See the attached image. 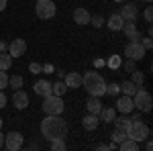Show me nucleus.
<instances>
[{
  "instance_id": "8",
  "label": "nucleus",
  "mask_w": 153,
  "mask_h": 151,
  "mask_svg": "<svg viewBox=\"0 0 153 151\" xmlns=\"http://www.w3.org/2000/svg\"><path fill=\"white\" fill-rule=\"evenodd\" d=\"M145 53H147V51H145V47L141 45V41H129L127 47H125V55L131 57V59H135V61H137V59H143Z\"/></svg>"
},
{
  "instance_id": "19",
  "label": "nucleus",
  "mask_w": 153,
  "mask_h": 151,
  "mask_svg": "<svg viewBox=\"0 0 153 151\" xmlns=\"http://www.w3.org/2000/svg\"><path fill=\"white\" fill-rule=\"evenodd\" d=\"M123 25H125V21H123V16H120L118 12H114V14L108 16V29H110V31H120Z\"/></svg>"
},
{
  "instance_id": "13",
  "label": "nucleus",
  "mask_w": 153,
  "mask_h": 151,
  "mask_svg": "<svg viewBox=\"0 0 153 151\" xmlns=\"http://www.w3.org/2000/svg\"><path fill=\"white\" fill-rule=\"evenodd\" d=\"M98 125H100V118H98V115L88 112V115L82 118V127L86 129V131H96V129H98Z\"/></svg>"
},
{
  "instance_id": "10",
  "label": "nucleus",
  "mask_w": 153,
  "mask_h": 151,
  "mask_svg": "<svg viewBox=\"0 0 153 151\" xmlns=\"http://www.w3.org/2000/svg\"><path fill=\"white\" fill-rule=\"evenodd\" d=\"M120 16H123V21L125 23H135L137 19H139V10H137V6L135 4H125L120 12H118Z\"/></svg>"
},
{
  "instance_id": "3",
  "label": "nucleus",
  "mask_w": 153,
  "mask_h": 151,
  "mask_svg": "<svg viewBox=\"0 0 153 151\" xmlns=\"http://www.w3.org/2000/svg\"><path fill=\"white\" fill-rule=\"evenodd\" d=\"M149 135H151V131H149V127L143 123L141 118H133V121H131L129 129H127V137H129V139L141 143V141H145Z\"/></svg>"
},
{
  "instance_id": "7",
  "label": "nucleus",
  "mask_w": 153,
  "mask_h": 151,
  "mask_svg": "<svg viewBox=\"0 0 153 151\" xmlns=\"http://www.w3.org/2000/svg\"><path fill=\"white\" fill-rule=\"evenodd\" d=\"M25 143V137L19 131H10L8 135H4V147L8 151H19Z\"/></svg>"
},
{
  "instance_id": "5",
  "label": "nucleus",
  "mask_w": 153,
  "mask_h": 151,
  "mask_svg": "<svg viewBox=\"0 0 153 151\" xmlns=\"http://www.w3.org/2000/svg\"><path fill=\"white\" fill-rule=\"evenodd\" d=\"M63 108H65V104H63L61 96H55V94L45 96V100H43V112L45 115H61Z\"/></svg>"
},
{
  "instance_id": "14",
  "label": "nucleus",
  "mask_w": 153,
  "mask_h": 151,
  "mask_svg": "<svg viewBox=\"0 0 153 151\" xmlns=\"http://www.w3.org/2000/svg\"><path fill=\"white\" fill-rule=\"evenodd\" d=\"M63 78H65L63 82H65L68 90H70V88H80V86H82V76H80L78 71H70V74H65Z\"/></svg>"
},
{
  "instance_id": "36",
  "label": "nucleus",
  "mask_w": 153,
  "mask_h": 151,
  "mask_svg": "<svg viewBox=\"0 0 153 151\" xmlns=\"http://www.w3.org/2000/svg\"><path fill=\"white\" fill-rule=\"evenodd\" d=\"M143 47H145V51H149V49H151L153 47V41H151V35H147L145 37V39H143V43H141Z\"/></svg>"
},
{
  "instance_id": "18",
  "label": "nucleus",
  "mask_w": 153,
  "mask_h": 151,
  "mask_svg": "<svg viewBox=\"0 0 153 151\" xmlns=\"http://www.w3.org/2000/svg\"><path fill=\"white\" fill-rule=\"evenodd\" d=\"M112 125H114V129H120V131H125V133H127V129H129V125H131V116L123 112L120 116H114Z\"/></svg>"
},
{
  "instance_id": "44",
  "label": "nucleus",
  "mask_w": 153,
  "mask_h": 151,
  "mask_svg": "<svg viewBox=\"0 0 153 151\" xmlns=\"http://www.w3.org/2000/svg\"><path fill=\"white\" fill-rule=\"evenodd\" d=\"M4 147V135H2V131H0V149Z\"/></svg>"
},
{
  "instance_id": "22",
  "label": "nucleus",
  "mask_w": 153,
  "mask_h": 151,
  "mask_svg": "<svg viewBox=\"0 0 153 151\" xmlns=\"http://www.w3.org/2000/svg\"><path fill=\"white\" fill-rule=\"evenodd\" d=\"M117 147H118V149H120V151H139V143L127 137V139H125V141H120V143H118Z\"/></svg>"
},
{
  "instance_id": "15",
  "label": "nucleus",
  "mask_w": 153,
  "mask_h": 151,
  "mask_svg": "<svg viewBox=\"0 0 153 151\" xmlns=\"http://www.w3.org/2000/svg\"><path fill=\"white\" fill-rule=\"evenodd\" d=\"M120 31H125V35L129 37L131 41H139V39H141V33L137 31V25L135 23H125Z\"/></svg>"
},
{
  "instance_id": "26",
  "label": "nucleus",
  "mask_w": 153,
  "mask_h": 151,
  "mask_svg": "<svg viewBox=\"0 0 153 151\" xmlns=\"http://www.w3.org/2000/svg\"><path fill=\"white\" fill-rule=\"evenodd\" d=\"M131 82L137 86V88H141L143 86V82H145V76H143V71H139V70H133L131 71Z\"/></svg>"
},
{
  "instance_id": "29",
  "label": "nucleus",
  "mask_w": 153,
  "mask_h": 151,
  "mask_svg": "<svg viewBox=\"0 0 153 151\" xmlns=\"http://www.w3.org/2000/svg\"><path fill=\"white\" fill-rule=\"evenodd\" d=\"M8 86L14 88V90H21V88H23V78H21V76H12V78H8Z\"/></svg>"
},
{
  "instance_id": "20",
  "label": "nucleus",
  "mask_w": 153,
  "mask_h": 151,
  "mask_svg": "<svg viewBox=\"0 0 153 151\" xmlns=\"http://www.w3.org/2000/svg\"><path fill=\"white\" fill-rule=\"evenodd\" d=\"M114 116H117V108H106V106H102V110L98 112V118L102 121V123H112L114 121Z\"/></svg>"
},
{
  "instance_id": "2",
  "label": "nucleus",
  "mask_w": 153,
  "mask_h": 151,
  "mask_svg": "<svg viewBox=\"0 0 153 151\" xmlns=\"http://www.w3.org/2000/svg\"><path fill=\"white\" fill-rule=\"evenodd\" d=\"M82 88L90 96H102L106 94V80L98 71H88L82 76Z\"/></svg>"
},
{
  "instance_id": "25",
  "label": "nucleus",
  "mask_w": 153,
  "mask_h": 151,
  "mask_svg": "<svg viewBox=\"0 0 153 151\" xmlns=\"http://www.w3.org/2000/svg\"><path fill=\"white\" fill-rule=\"evenodd\" d=\"M137 90H139V88H137V86H135L131 80H127V82H123V84H120V92L127 94V96H133Z\"/></svg>"
},
{
  "instance_id": "12",
  "label": "nucleus",
  "mask_w": 153,
  "mask_h": 151,
  "mask_svg": "<svg viewBox=\"0 0 153 151\" xmlns=\"http://www.w3.org/2000/svg\"><path fill=\"white\" fill-rule=\"evenodd\" d=\"M12 104H14V108H19V110L27 108L29 106V96H27V92L14 90V94H12Z\"/></svg>"
},
{
  "instance_id": "38",
  "label": "nucleus",
  "mask_w": 153,
  "mask_h": 151,
  "mask_svg": "<svg viewBox=\"0 0 153 151\" xmlns=\"http://www.w3.org/2000/svg\"><path fill=\"white\" fill-rule=\"evenodd\" d=\"M6 106V94H4V90H0V108H4Z\"/></svg>"
},
{
  "instance_id": "42",
  "label": "nucleus",
  "mask_w": 153,
  "mask_h": 151,
  "mask_svg": "<svg viewBox=\"0 0 153 151\" xmlns=\"http://www.w3.org/2000/svg\"><path fill=\"white\" fill-rule=\"evenodd\" d=\"M94 149H100V151H106V149H108V145H104V143H100V145H96Z\"/></svg>"
},
{
  "instance_id": "23",
  "label": "nucleus",
  "mask_w": 153,
  "mask_h": 151,
  "mask_svg": "<svg viewBox=\"0 0 153 151\" xmlns=\"http://www.w3.org/2000/svg\"><path fill=\"white\" fill-rule=\"evenodd\" d=\"M10 65H12L10 53H8V51H2V53H0V70L6 71V70H10Z\"/></svg>"
},
{
  "instance_id": "45",
  "label": "nucleus",
  "mask_w": 153,
  "mask_h": 151,
  "mask_svg": "<svg viewBox=\"0 0 153 151\" xmlns=\"http://www.w3.org/2000/svg\"><path fill=\"white\" fill-rule=\"evenodd\" d=\"M112 2H125V0H112Z\"/></svg>"
},
{
  "instance_id": "11",
  "label": "nucleus",
  "mask_w": 153,
  "mask_h": 151,
  "mask_svg": "<svg viewBox=\"0 0 153 151\" xmlns=\"http://www.w3.org/2000/svg\"><path fill=\"white\" fill-rule=\"evenodd\" d=\"M117 110H118V112H125V115L133 112V110H135L133 98H131V96H127V94H123V96L117 100Z\"/></svg>"
},
{
  "instance_id": "33",
  "label": "nucleus",
  "mask_w": 153,
  "mask_h": 151,
  "mask_svg": "<svg viewBox=\"0 0 153 151\" xmlns=\"http://www.w3.org/2000/svg\"><path fill=\"white\" fill-rule=\"evenodd\" d=\"M143 19H145V23L151 25V21H153V8H151V6H147V8H145V12H143Z\"/></svg>"
},
{
  "instance_id": "27",
  "label": "nucleus",
  "mask_w": 153,
  "mask_h": 151,
  "mask_svg": "<svg viewBox=\"0 0 153 151\" xmlns=\"http://www.w3.org/2000/svg\"><path fill=\"white\" fill-rule=\"evenodd\" d=\"M120 65H123L120 55H110V57H108V68H110V70H118Z\"/></svg>"
},
{
  "instance_id": "16",
  "label": "nucleus",
  "mask_w": 153,
  "mask_h": 151,
  "mask_svg": "<svg viewBox=\"0 0 153 151\" xmlns=\"http://www.w3.org/2000/svg\"><path fill=\"white\" fill-rule=\"evenodd\" d=\"M90 12L86 10V8H76L74 10V23L76 25H88L90 23Z\"/></svg>"
},
{
  "instance_id": "37",
  "label": "nucleus",
  "mask_w": 153,
  "mask_h": 151,
  "mask_svg": "<svg viewBox=\"0 0 153 151\" xmlns=\"http://www.w3.org/2000/svg\"><path fill=\"white\" fill-rule=\"evenodd\" d=\"M125 70H127V71H133V70H135V59L127 57V61H125Z\"/></svg>"
},
{
  "instance_id": "34",
  "label": "nucleus",
  "mask_w": 153,
  "mask_h": 151,
  "mask_svg": "<svg viewBox=\"0 0 153 151\" xmlns=\"http://www.w3.org/2000/svg\"><path fill=\"white\" fill-rule=\"evenodd\" d=\"M29 71H31V74H41V71H43V65L37 63V61H33V63L29 65Z\"/></svg>"
},
{
  "instance_id": "41",
  "label": "nucleus",
  "mask_w": 153,
  "mask_h": 151,
  "mask_svg": "<svg viewBox=\"0 0 153 151\" xmlns=\"http://www.w3.org/2000/svg\"><path fill=\"white\" fill-rule=\"evenodd\" d=\"M145 141H147V143H145V149H147V151H151V149H153V143L149 141V137H147Z\"/></svg>"
},
{
  "instance_id": "39",
  "label": "nucleus",
  "mask_w": 153,
  "mask_h": 151,
  "mask_svg": "<svg viewBox=\"0 0 153 151\" xmlns=\"http://www.w3.org/2000/svg\"><path fill=\"white\" fill-rule=\"evenodd\" d=\"M2 51H8V43H6V41H0V53H2Z\"/></svg>"
},
{
  "instance_id": "9",
  "label": "nucleus",
  "mask_w": 153,
  "mask_h": 151,
  "mask_svg": "<svg viewBox=\"0 0 153 151\" xmlns=\"http://www.w3.org/2000/svg\"><path fill=\"white\" fill-rule=\"evenodd\" d=\"M8 53H10L12 59L23 57L25 53H27V41L25 39H12L10 45H8Z\"/></svg>"
},
{
  "instance_id": "24",
  "label": "nucleus",
  "mask_w": 153,
  "mask_h": 151,
  "mask_svg": "<svg viewBox=\"0 0 153 151\" xmlns=\"http://www.w3.org/2000/svg\"><path fill=\"white\" fill-rule=\"evenodd\" d=\"M65 92H68V86H65V82L57 80L55 84H51V94H55V96H63Z\"/></svg>"
},
{
  "instance_id": "1",
  "label": "nucleus",
  "mask_w": 153,
  "mask_h": 151,
  "mask_svg": "<svg viewBox=\"0 0 153 151\" xmlns=\"http://www.w3.org/2000/svg\"><path fill=\"white\" fill-rule=\"evenodd\" d=\"M41 135L47 141L65 139L68 135V123L61 118V115H47L41 123Z\"/></svg>"
},
{
  "instance_id": "17",
  "label": "nucleus",
  "mask_w": 153,
  "mask_h": 151,
  "mask_svg": "<svg viewBox=\"0 0 153 151\" xmlns=\"http://www.w3.org/2000/svg\"><path fill=\"white\" fill-rule=\"evenodd\" d=\"M86 108H88V112H92V115H98V112L102 110L100 96H90V98H88V102H86Z\"/></svg>"
},
{
  "instance_id": "4",
  "label": "nucleus",
  "mask_w": 153,
  "mask_h": 151,
  "mask_svg": "<svg viewBox=\"0 0 153 151\" xmlns=\"http://www.w3.org/2000/svg\"><path fill=\"white\" fill-rule=\"evenodd\" d=\"M133 98V104H135V108H139L141 112H149L151 110V106H153V98H151V94L147 92V90H143V86L137 90V92L131 96Z\"/></svg>"
},
{
  "instance_id": "46",
  "label": "nucleus",
  "mask_w": 153,
  "mask_h": 151,
  "mask_svg": "<svg viewBox=\"0 0 153 151\" xmlns=\"http://www.w3.org/2000/svg\"><path fill=\"white\" fill-rule=\"evenodd\" d=\"M0 129H2V118H0Z\"/></svg>"
},
{
  "instance_id": "30",
  "label": "nucleus",
  "mask_w": 153,
  "mask_h": 151,
  "mask_svg": "<svg viewBox=\"0 0 153 151\" xmlns=\"http://www.w3.org/2000/svg\"><path fill=\"white\" fill-rule=\"evenodd\" d=\"M106 94H110V96H117V94H120V84H117V82L106 84Z\"/></svg>"
},
{
  "instance_id": "28",
  "label": "nucleus",
  "mask_w": 153,
  "mask_h": 151,
  "mask_svg": "<svg viewBox=\"0 0 153 151\" xmlns=\"http://www.w3.org/2000/svg\"><path fill=\"white\" fill-rule=\"evenodd\" d=\"M125 139H127V133L125 131H120V129H114L112 131V143L114 145H118L120 141H125Z\"/></svg>"
},
{
  "instance_id": "6",
  "label": "nucleus",
  "mask_w": 153,
  "mask_h": 151,
  "mask_svg": "<svg viewBox=\"0 0 153 151\" xmlns=\"http://www.w3.org/2000/svg\"><path fill=\"white\" fill-rule=\"evenodd\" d=\"M55 2L53 0H37L35 4V14L39 19H43V21H47V19H53L55 16Z\"/></svg>"
},
{
  "instance_id": "43",
  "label": "nucleus",
  "mask_w": 153,
  "mask_h": 151,
  "mask_svg": "<svg viewBox=\"0 0 153 151\" xmlns=\"http://www.w3.org/2000/svg\"><path fill=\"white\" fill-rule=\"evenodd\" d=\"M6 4H8V0H0V12L6 8Z\"/></svg>"
},
{
  "instance_id": "47",
  "label": "nucleus",
  "mask_w": 153,
  "mask_h": 151,
  "mask_svg": "<svg viewBox=\"0 0 153 151\" xmlns=\"http://www.w3.org/2000/svg\"><path fill=\"white\" fill-rule=\"evenodd\" d=\"M145 2H151V0H145Z\"/></svg>"
},
{
  "instance_id": "31",
  "label": "nucleus",
  "mask_w": 153,
  "mask_h": 151,
  "mask_svg": "<svg viewBox=\"0 0 153 151\" xmlns=\"http://www.w3.org/2000/svg\"><path fill=\"white\" fill-rule=\"evenodd\" d=\"M51 149H53V151H65V149H68V145H65V141H63V139H53V141H51Z\"/></svg>"
},
{
  "instance_id": "21",
  "label": "nucleus",
  "mask_w": 153,
  "mask_h": 151,
  "mask_svg": "<svg viewBox=\"0 0 153 151\" xmlns=\"http://www.w3.org/2000/svg\"><path fill=\"white\" fill-rule=\"evenodd\" d=\"M35 94L43 96V98H45V96H49V94H51V84H49L47 80H39L35 84Z\"/></svg>"
},
{
  "instance_id": "32",
  "label": "nucleus",
  "mask_w": 153,
  "mask_h": 151,
  "mask_svg": "<svg viewBox=\"0 0 153 151\" xmlns=\"http://www.w3.org/2000/svg\"><path fill=\"white\" fill-rule=\"evenodd\" d=\"M4 88H8V74L0 70V90H4Z\"/></svg>"
},
{
  "instance_id": "35",
  "label": "nucleus",
  "mask_w": 153,
  "mask_h": 151,
  "mask_svg": "<svg viewBox=\"0 0 153 151\" xmlns=\"http://www.w3.org/2000/svg\"><path fill=\"white\" fill-rule=\"evenodd\" d=\"M90 23H92V25L96 27V29H98V27H102V25H104V19L96 14V16H90Z\"/></svg>"
},
{
  "instance_id": "40",
  "label": "nucleus",
  "mask_w": 153,
  "mask_h": 151,
  "mask_svg": "<svg viewBox=\"0 0 153 151\" xmlns=\"http://www.w3.org/2000/svg\"><path fill=\"white\" fill-rule=\"evenodd\" d=\"M43 70H45V74H53V65H51V63H45Z\"/></svg>"
}]
</instances>
